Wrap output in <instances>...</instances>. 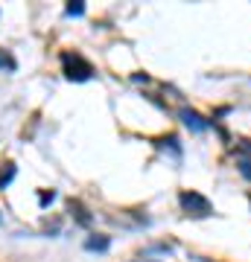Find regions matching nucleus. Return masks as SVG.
<instances>
[{
  "label": "nucleus",
  "instance_id": "nucleus-1",
  "mask_svg": "<svg viewBox=\"0 0 251 262\" xmlns=\"http://www.w3.org/2000/svg\"><path fill=\"white\" fill-rule=\"evenodd\" d=\"M62 70H65V76L70 82H88V79H93V73H96L91 61L82 58L79 53H62Z\"/></svg>",
  "mask_w": 251,
  "mask_h": 262
},
{
  "label": "nucleus",
  "instance_id": "nucleus-2",
  "mask_svg": "<svg viewBox=\"0 0 251 262\" xmlns=\"http://www.w3.org/2000/svg\"><path fill=\"white\" fill-rule=\"evenodd\" d=\"M178 204H181V210H184L187 215H193V219L214 215V204H210L202 192H196V189H181V192H178Z\"/></svg>",
  "mask_w": 251,
  "mask_h": 262
},
{
  "label": "nucleus",
  "instance_id": "nucleus-3",
  "mask_svg": "<svg viewBox=\"0 0 251 262\" xmlns=\"http://www.w3.org/2000/svg\"><path fill=\"white\" fill-rule=\"evenodd\" d=\"M178 117H181V122H184L193 134H205V131L210 128V122H207L199 111H193V108H181V111H178Z\"/></svg>",
  "mask_w": 251,
  "mask_h": 262
},
{
  "label": "nucleus",
  "instance_id": "nucleus-4",
  "mask_svg": "<svg viewBox=\"0 0 251 262\" xmlns=\"http://www.w3.org/2000/svg\"><path fill=\"white\" fill-rule=\"evenodd\" d=\"M111 248V236H105V233H93L85 239V251H96V253H105Z\"/></svg>",
  "mask_w": 251,
  "mask_h": 262
},
{
  "label": "nucleus",
  "instance_id": "nucleus-5",
  "mask_svg": "<svg viewBox=\"0 0 251 262\" xmlns=\"http://www.w3.org/2000/svg\"><path fill=\"white\" fill-rule=\"evenodd\" d=\"M158 149H164V151H169L176 160H181V146H178V137L176 134H169V137H161L158 140Z\"/></svg>",
  "mask_w": 251,
  "mask_h": 262
},
{
  "label": "nucleus",
  "instance_id": "nucleus-6",
  "mask_svg": "<svg viewBox=\"0 0 251 262\" xmlns=\"http://www.w3.org/2000/svg\"><path fill=\"white\" fill-rule=\"evenodd\" d=\"M67 207H70V213L76 215V222H79V225H85V227L91 225V215H88V210H85V207L79 204V201H70Z\"/></svg>",
  "mask_w": 251,
  "mask_h": 262
},
{
  "label": "nucleus",
  "instance_id": "nucleus-7",
  "mask_svg": "<svg viewBox=\"0 0 251 262\" xmlns=\"http://www.w3.org/2000/svg\"><path fill=\"white\" fill-rule=\"evenodd\" d=\"M15 175H18V166H15V163H6V169L0 172V189H6V187H9Z\"/></svg>",
  "mask_w": 251,
  "mask_h": 262
},
{
  "label": "nucleus",
  "instance_id": "nucleus-8",
  "mask_svg": "<svg viewBox=\"0 0 251 262\" xmlns=\"http://www.w3.org/2000/svg\"><path fill=\"white\" fill-rule=\"evenodd\" d=\"M65 15L67 18H82L85 15V3L82 0H70V3L65 6Z\"/></svg>",
  "mask_w": 251,
  "mask_h": 262
},
{
  "label": "nucleus",
  "instance_id": "nucleus-9",
  "mask_svg": "<svg viewBox=\"0 0 251 262\" xmlns=\"http://www.w3.org/2000/svg\"><path fill=\"white\" fill-rule=\"evenodd\" d=\"M0 70H18V61H15V58H12V53L9 50H0Z\"/></svg>",
  "mask_w": 251,
  "mask_h": 262
},
{
  "label": "nucleus",
  "instance_id": "nucleus-10",
  "mask_svg": "<svg viewBox=\"0 0 251 262\" xmlns=\"http://www.w3.org/2000/svg\"><path fill=\"white\" fill-rule=\"evenodd\" d=\"M240 172L245 181H251V160H240Z\"/></svg>",
  "mask_w": 251,
  "mask_h": 262
},
{
  "label": "nucleus",
  "instance_id": "nucleus-11",
  "mask_svg": "<svg viewBox=\"0 0 251 262\" xmlns=\"http://www.w3.org/2000/svg\"><path fill=\"white\" fill-rule=\"evenodd\" d=\"M53 198H56V192L50 189V192H41V198H38V201H41V207H47L50 201H53Z\"/></svg>",
  "mask_w": 251,
  "mask_h": 262
},
{
  "label": "nucleus",
  "instance_id": "nucleus-12",
  "mask_svg": "<svg viewBox=\"0 0 251 262\" xmlns=\"http://www.w3.org/2000/svg\"><path fill=\"white\" fill-rule=\"evenodd\" d=\"M0 227H3V213H0Z\"/></svg>",
  "mask_w": 251,
  "mask_h": 262
},
{
  "label": "nucleus",
  "instance_id": "nucleus-13",
  "mask_svg": "<svg viewBox=\"0 0 251 262\" xmlns=\"http://www.w3.org/2000/svg\"><path fill=\"white\" fill-rule=\"evenodd\" d=\"M143 262H146V259H143Z\"/></svg>",
  "mask_w": 251,
  "mask_h": 262
}]
</instances>
